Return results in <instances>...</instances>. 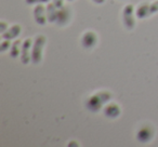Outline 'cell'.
<instances>
[{"instance_id": "1", "label": "cell", "mask_w": 158, "mask_h": 147, "mask_svg": "<svg viewBox=\"0 0 158 147\" xmlns=\"http://www.w3.org/2000/svg\"><path fill=\"white\" fill-rule=\"evenodd\" d=\"M113 94L110 91H100L95 94L91 95L86 102V107L91 112H98L102 109L104 105L112 100Z\"/></svg>"}, {"instance_id": "2", "label": "cell", "mask_w": 158, "mask_h": 147, "mask_svg": "<svg viewBox=\"0 0 158 147\" xmlns=\"http://www.w3.org/2000/svg\"><path fill=\"white\" fill-rule=\"evenodd\" d=\"M46 36L38 35L35 38V41L31 47V63L38 65L42 59V51H44V44H46Z\"/></svg>"}, {"instance_id": "3", "label": "cell", "mask_w": 158, "mask_h": 147, "mask_svg": "<svg viewBox=\"0 0 158 147\" xmlns=\"http://www.w3.org/2000/svg\"><path fill=\"white\" fill-rule=\"evenodd\" d=\"M154 135H155V128L152 125H144L136 132V140L142 144H145L151 142Z\"/></svg>"}, {"instance_id": "4", "label": "cell", "mask_w": 158, "mask_h": 147, "mask_svg": "<svg viewBox=\"0 0 158 147\" xmlns=\"http://www.w3.org/2000/svg\"><path fill=\"white\" fill-rule=\"evenodd\" d=\"M134 7L132 5H127L123 10V25L128 31H132L135 26V20H134Z\"/></svg>"}, {"instance_id": "5", "label": "cell", "mask_w": 158, "mask_h": 147, "mask_svg": "<svg viewBox=\"0 0 158 147\" xmlns=\"http://www.w3.org/2000/svg\"><path fill=\"white\" fill-rule=\"evenodd\" d=\"M31 47H33V40L31 38L23 41L22 50H21V61L24 65H27L29 62H31Z\"/></svg>"}, {"instance_id": "6", "label": "cell", "mask_w": 158, "mask_h": 147, "mask_svg": "<svg viewBox=\"0 0 158 147\" xmlns=\"http://www.w3.org/2000/svg\"><path fill=\"white\" fill-rule=\"evenodd\" d=\"M72 18V9L68 6H63L61 9H59L57 12L56 24L59 26H65L70 22Z\"/></svg>"}, {"instance_id": "7", "label": "cell", "mask_w": 158, "mask_h": 147, "mask_svg": "<svg viewBox=\"0 0 158 147\" xmlns=\"http://www.w3.org/2000/svg\"><path fill=\"white\" fill-rule=\"evenodd\" d=\"M98 43V36L93 31H87L82 35L81 37V46L84 47V49L90 50L93 49Z\"/></svg>"}, {"instance_id": "8", "label": "cell", "mask_w": 158, "mask_h": 147, "mask_svg": "<svg viewBox=\"0 0 158 147\" xmlns=\"http://www.w3.org/2000/svg\"><path fill=\"white\" fill-rule=\"evenodd\" d=\"M34 18L35 22L39 25H46L48 22L47 18V10L42 5H37L34 9Z\"/></svg>"}, {"instance_id": "9", "label": "cell", "mask_w": 158, "mask_h": 147, "mask_svg": "<svg viewBox=\"0 0 158 147\" xmlns=\"http://www.w3.org/2000/svg\"><path fill=\"white\" fill-rule=\"evenodd\" d=\"M103 112H104V116H105L106 118L116 119V118H118V117L120 116L121 109H120V107H119L118 104L110 103V104H107V105H105Z\"/></svg>"}, {"instance_id": "10", "label": "cell", "mask_w": 158, "mask_h": 147, "mask_svg": "<svg viewBox=\"0 0 158 147\" xmlns=\"http://www.w3.org/2000/svg\"><path fill=\"white\" fill-rule=\"evenodd\" d=\"M21 31H22V27L19 24H15L13 26L9 27L7 29V31H5L3 34H1L3 39H8V40H12V39H16V38L20 36Z\"/></svg>"}, {"instance_id": "11", "label": "cell", "mask_w": 158, "mask_h": 147, "mask_svg": "<svg viewBox=\"0 0 158 147\" xmlns=\"http://www.w3.org/2000/svg\"><path fill=\"white\" fill-rule=\"evenodd\" d=\"M135 15L139 18H148L149 15H152L151 5L148 2H144L142 5H140L135 11Z\"/></svg>"}, {"instance_id": "12", "label": "cell", "mask_w": 158, "mask_h": 147, "mask_svg": "<svg viewBox=\"0 0 158 147\" xmlns=\"http://www.w3.org/2000/svg\"><path fill=\"white\" fill-rule=\"evenodd\" d=\"M47 10V18H48L49 23H56V18H57V10L56 6L54 3H48L46 8Z\"/></svg>"}, {"instance_id": "13", "label": "cell", "mask_w": 158, "mask_h": 147, "mask_svg": "<svg viewBox=\"0 0 158 147\" xmlns=\"http://www.w3.org/2000/svg\"><path fill=\"white\" fill-rule=\"evenodd\" d=\"M21 50H22V41H21L20 39H18L11 44V48H10V56H11L12 59H16V57L21 54Z\"/></svg>"}, {"instance_id": "14", "label": "cell", "mask_w": 158, "mask_h": 147, "mask_svg": "<svg viewBox=\"0 0 158 147\" xmlns=\"http://www.w3.org/2000/svg\"><path fill=\"white\" fill-rule=\"evenodd\" d=\"M9 48H11V43H10V40L3 39V41L0 44V52L3 53L5 51L9 50Z\"/></svg>"}, {"instance_id": "15", "label": "cell", "mask_w": 158, "mask_h": 147, "mask_svg": "<svg viewBox=\"0 0 158 147\" xmlns=\"http://www.w3.org/2000/svg\"><path fill=\"white\" fill-rule=\"evenodd\" d=\"M25 2L27 5H41V3H48L50 2V0H25Z\"/></svg>"}, {"instance_id": "16", "label": "cell", "mask_w": 158, "mask_h": 147, "mask_svg": "<svg viewBox=\"0 0 158 147\" xmlns=\"http://www.w3.org/2000/svg\"><path fill=\"white\" fill-rule=\"evenodd\" d=\"M158 12V1L151 3V14H155Z\"/></svg>"}, {"instance_id": "17", "label": "cell", "mask_w": 158, "mask_h": 147, "mask_svg": "<svg viewBox=\"0 0 158 147\" xmlns=\"http://www.w3.org/2000/svg\"><path fill=\"white\" fill-rule=\"evenodd\" d=\"M8 28H9V25H8L6 22H3L2 21V22L0 23V33L1 34H3L5 31H7Z\"/></svg>"}, {"instance_id": "18", "label": "cell", "mask_w": 158, "mask_h": 147, "mask_svg": "<svg viewBox=\"0 0 158 147\" xmlns=\"http://www.w3.org/2000/svg\"><path fill=\"white\" fill-rule=\"evenodd\" d=\"M53 3L56 6L57 9H61L64 6V0H53Z\"/></svg>"}, {"instance_id": "19", "label": "cell", "mask_w": 158, "mask_h": 147, "mask_svg": "<svg viewBox=\"0 0 158 147\" xmlns=\"http://www.w3.org/2000/svg\"><path fill=\"white\" fill-rule=\"evenodd\" d=\"M94 3H98V5H102V3H104V1L105 0H92Z\"/></svg>"}, {"instance_id": "20", "label": "cell", "mask_w": 158, "mask_h": 147, "mask_svg": "<svg viewBox=\"0 0 158 147\" xmlns=\"http://www.w3.org/2000/svg\"><path fill=\"white\" fill-rule=\"evenodd\" d=\"M68 1H73V0H68Z\"/></svg>"}]
</instances>
